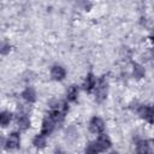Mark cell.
<instances>
[{
  "label": "cell",
  "mask_w": 154,
  "mask_h": 154,
  "mask_svg": "<svg viewBox=\"0 0 154 154\" xmlns=\"http://www.w3.org/2000/svg\"><path fill=\"white\" fill-rule=\"evenodd\" d=\"M67 105L65 101H60V102H55L52 107H51V112L49 114L54 118L55 122H61L65 117V114L67 113Z\"/></svg>",
  "instance_id": "cell-1"
},
{
  "label": "cell",
  "mask_w": 154,
  "mask_h": 154,
  "mask_svg": "<svg viewBox=\"0 0 154 154\" xmlns=\"http://www.w3.org/2000/svg\"><path fill=\"white\" fill-rule=\"evenodd\" d=\"M106 96H107V81L105 77H101L95 90V100L97 102H102L106 99Z\"/></svg>",
  "instance_id": "cell-2"
},
{
  "label": "cell",
  "mask_w": 154,
  "mask_h": 154,
  "mask_svg": "<svg viewBox=\"0 0 154 154\" xmlns=\"http://www.w3.org/2000/svg\"><path fill=\"white\" fill-rule=\"evenodd\" d=\"M140 116L146 119L148 123H154V107L153 106H140L137 108Z\"/></svg>",
  "instance_id": "cell-3"
},
{
  "label": "cell",
  "mask_w": 154,
  "mask_h": 154,
  "mask_svg": "<svg viewBox=\"0 0 154 154\" xmlns=\"http://www.w3.org/2000/svg\"><path fill=\"white\" fill-rule=\"evenodd\" d=\"M55 120H54V118L51 116V114H47L46 117H45V119H43V122H42V132L41 134H43V135H49L52 131H53V129H54V126H55Z\"/></svg>",
  "instance_id": "cell-4"
},
{
  "label": "cell",
  "mask_w": 154,
  "mask_h": 154,
  "mask_svg": "<svg viewBox=\"0 0 154 154\" xmlns=\"http://www.w3.org/2000/svg\"><path fill=\"white\" fill-rule=\"evenodd\" d=\"M89 129L94 134H101L103 131V129H105V123H103V120L101 118L94 117V118H91V120L89 123Z\"/></svg>",
  "instance_id": "cell-5"
},
{
  "label": "cell",
  "mask_w": 154,
  "mask_h": 154,
  "mask_svg": "<svg viewBox=\"0 0 154 154\" xmlns=\"http://www.w3.org/2000/svg\"><path fill=\"white\" fill-rule=\"evenodd\" d=\"M95 144H96L99 152H103V150H106V149H108V148L111 147V140H109L108 136L101 135V136H99V138L96 140Z\"/></svg>",
  "instance_id": "cell-6"
},
{
  "label": "cell",
  "mask_w": 154,
  "mask_h": 154,
  "mask_svg": "<svg viewBox=\"0 0 154 154\" xmlns=\"http://www.w3.org/2000/svg\"><path fill=\"white\" fill-rule=\"evenodd\" d=\"M19 142H20L19 135H18L17 132H12V134L7 137L6 148H7V149H16V148L19 147Z\"/></svg>",
  "instance_id": "cell-7"
},
{
  "label": "cell",
  "mask_w": 154,
  "mask_h": 154,
  "mask_svg": "<svg viewBox=\"0 0 154 154\" xmlns=\"http://www.w3.org/2000/svg\"><path fill=\"white\" fill-rule=\"evenodd\" d=\"M51 76H52V78L55 79V81H61V79H64V77H65V70H64L61 66L55 65V66H53L52 70H51Z\"/></svg>",
  "instance_id": "cell-8"
},
{
  "label": "cell",
  "mask_w": 154,
  "mask_h": 154,
  "mask_svg": "<svg viewBox=\"0 0 154 154\" xmlns=\"http://www.w3.org/2000/svg\"><path fill=\"white\" fill-rule=\"evenodd\" d=\"M96 84V79H95V76L93 73H88L85 79H84V83H83V88L85 91H91L94 89Z\"/></svg>",
  "instance_id": "cell-9"
},
{
  "label": "cell",
  "mask_w": 154,
  "mask_h": 154,
  "mask_svg": "<svg viewBox=\"0 0 154 154\" xmlns=\"http://www.w3.org/2000/svg\"><path fill=\"white\" fill-rule=\"evenodd\" d=\"M17 125H18V128H19L20 130H26V129H29V126H30V119H29V117H26L25 114L19 116L18 119H17Z\"/></svg>",
  "instance_id": "cell-10"
},
{
  "label": "cell",
  "mask_w": 154,
  "mask_h": 154,
  "mask_svg": "<svg viewBox=\"0 0 154 154\" xmlns=\"http://www.w3.org/2000/svg\"><path fill=\"white\" fill-rule=\"evenodd\" d=\"M22 96L28 102H35V100H36V93H35V90L32 88H26L22 93Z\"/></svg>",
  "instance_id": "cell-11"
},
{
  "label": "cell",
  "mask_w": 154,
  "mask_h": 154,
  "mask_svg": "<svg viewBox=\"0 0 154 154\" xmlns=\"http://www.w3.org/2000/svg\"><path fill=\"white\" fill-rule=\"evenodd\" d=\"M136 150H137V154H149V144L147 141L144 140H141L137 142V146H136Z\"/></svg>",
  "instance_id": "cell-12"
},
{
  "label": "cell",
  "mask_w": 154,
  "mask_h": 154,
  "mask_svg": "<svg viewBox=\"0 0 154 154\" xmlns=\"http://www.w3.org/2000/svg\"><path fill=\"white\" fill-rule=\"evenodd\" d=\"M32 143L37 148H43L46 146V135H43V134L36 135L34 137V140H32Z\"/></svg>",
  "instance_id": "cell-13"
},
{
  "label": "cell",
  "mask_w": 154,
  "mask_h": 154,
  "mask_svg": "<svg viewBox=\"0 0 154 154\" xmlns=\"http://www.w3.org/2000/svg\"><path fill=\"white\" fill-rule=\"evenodd\" d=\"M66 96H67V100L69 101H71V102L76 101L77 100V96H78V88L76 85H71L69 88V90H67Z\"/></svg>",
  "instance_id": "cell-14"
},
{
  "label": "cell",
  "mask_w": 154,
  "mask_h": 154,
  "mask_svg": "<svg viewBox=\"0 0 154 154\" xmlns=\"http://www.w3.org/2000/svg\"><path fill=\"white\" fill-rule=\"evenodd\" d=\"M11 119H12V114L8 111L1 112V114H0V124H1V126H6L7 124H10Z\"/></svg>",
  "instance_id": "cell-15"
},
{
  "label": "cell",
  "mask_w": 154,
  "mask_h": 154,
  "mask_svg": "<svg viewBox=\"0 0 154 154\" xmlns=\"http://www.w3.org/2000/svg\"><path fill=\"white\" fill-rule=\"evenodd\" d=\"M132 73L136 78H142L144 76V69L142 65L140 64H134V69H132Z\"/></svg>",
  "instance_id": "cell-16"
},
{
  "label": "cell",
  "mask_w": 154,
  "mask_h": 154,
  "mask_svg": "<svg viewBox=\"0 0 154 154\" xmlns=\"http://www.w3.org/2000/svg\"><path fill=\"white\" fill-rule=\"evenodd\" d=\"M97 153H99V149L95 143H89L85 147V154H97Z\"/></svg>",
  "instance_id": "cell-17"
},
{
  "label": "cell",
  "mask_w": 154,
  "mask_h": 154,
  "mask_svg": "<svg viewBox=\"0 0 154 154\" xmlns=\"http://www.w3.org/2000/svg\"><path fill=\"white\" fill-rule=\"evenodd\" d=\"M8 52H10V45L6 43V42H4L2 43V48H1V53L2 54H7Z\"/></svg>",
  "instance_id": "cell-18"
},
{
  "label": "cell",
  "mask_w": 154,
  "mask_h": 154,
  "mask_svg": "<svg viewBox=\"0 0 154 154\" xmlns=\"http://www.w3.org/2000/svg\"><path fill=\"white\" fill-rule=\"evenodd\" d=\"M55 154H64V153H63L61 150H57V152H55Z\"/></svg>",
  "instance_id": "cell-19"
},
{
  "label": "cell",
  "mask_w": 154,
  "mask_h": 154,
  "mask_svg": "<svg viewBox=\"0 0 154 154\" xmlns=\"http://www.w3.org/2000/svg\"><path fill=\"white\" fill-rule=\"evenodd\" d=\"M150 40H152V42H153V45H154V36H152V37H150Z\"/></svg>",
  "instance_id": "cell-20"
},
{
  "label": "cell",
  "mask_w": 154,
  "mask_h": 154,
  "mask_svg": "<svg viewBox=\"0 0 154 154\" xmlns=\"http://www.w3.org/2000/svg\"><path fill=\"white\" fill-rule=\"evenodd\" d=\"M111 154H118V153H117V152H112Z\"/></svg>",
  "instance_id": "cell-21"
}]
</instances>
